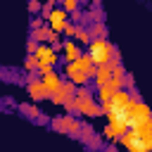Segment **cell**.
<instances>
[{
	"instance_id": "obj_28",
	"label": "cell",
	"mask_w": 152,
	"mask_h": 152,
	"mask_svg": "<svg viewBox=\"0 0 152 152\" xmlns=\"http://www.w3.org/2000/svg\"><path fill=\"white\" fill-rule=\"evenodd\" d=\"M93 2H95V5H100V2H102V0H93Z\"/></svg>"
},
{
	"instance_id": "obj_3",
	"label": "cell",
	"mask_w": 152,
	"mask_h": 152,
	"mask_svg": "<svg viewBox=\"0 0 152 152\" xmlns=\"http://www.w3.org/2000/svg\"><path fill=\"white\" fill-rule=\"evenodd\" d=\"M74 104H76V114H83V116H90V119L104 116L102 104L95 100V95H74Z\"/></svg>"
},
{
	"instance_id": "obj_12",
	"label": "cell",
	"mask_w": 152,
	"mask_h": 152,
	"mask_svg": "<svg viewBox=\"0 0 152 152\" xmlns=\"http://www.w3.org/2000/svg\"><path fill=\"white\" fill-rule=\"evenodd\" d=\"M81 52H83V50H81V45H78L74 38H69V40H64V43H62L59 59H64V62H74V59H76Z\"/></svg>"
},
{
	"instance_id": "obj_18",
	"label": "cell",
	"mask_w": 152,
	"mask_h": 152,
	"mask_svg": "<svg viewBox=\"0 0 152 152\" xmlns=\"http://www.w3.org/2000/svg\"><path fill=\"white\" fill-rule=\"evenodd\" d=\"M19 112H24L28 119H36V121H38V116H43L38 104H19Z\"/></svg>"
},
{
	"instance_id": "obj_8",
	"label": "cell",
	"mask_w": 152,
	"mask_h": 152,
	"mask_svg": "<svg viewBox=\"0 0 152 152\" xmlns=\"http://www.w3.org/2000/svg\"><path fill=\"white\" fill-rule=\"evenodd\" d=\"M62 76H64L66 81H71L74 86H88V83H90V78H88L83 71H78L71 62H64V71H62Z\"/></svg>"
},
{
	"instance_id": "obj_27",
	"label": "cell",
	"mask_w": 152,
	"mask_h": 152,
	"mask_svg": "<svg viewBox=\"0 0 152 152\" xmlns=\"http://www.w3.org/2000/svg\"><path fill=\"white\" fill-rule=\"evenodd\" d=\"M43 24H45V19H43V17H36V19L31 21V28H40Z\"/></svg>"
},
{
	"instance_id": "obj_14",
	"label": "cell",
	"mask_w": 152,
	"mask_h": 152,
	"mask_svg": "<svg viewBox=\"0 0 152 152\" xmlns=\"http://www.w3.org/2000/svg\"><path fill=\"white\" fill-rule=\"evenodd\" d=\"M124 133H126V128H121V126H116V124H109V121H107V126L102 128V140H107V142H116Z\"/></svg>"
},
{
	"instance_id": "obj_11",
	"label": "cell",
	"mask_w": 152,
	"mask_h": 152,
	"mask_svg": "<svg viewBox=\"0 0 152 152\" xmlns=\"http://www.w3.org/2000/svg\"><path fill=\"white\" fill-rule=\"evenodd\" d=\"M71 64H74L78 71H83L88 78H93V76H95V69H97V66L93 64V57H90L88 52H81V55H78V57L71 62Z\"/></svg>"
},
{
	"instance_id": "obj_5",
	"label": "cell",
	"mask_w": 152,
	"mask_h": 152,
	"mask_svg": "<svg viewBox=\"0 0 152 152\" xmlns=\"http://www.w3.org/2000/svg\"><path fill=\"white\" fill-rule=\"evenodd\" d=\"M36 57H38V62L40 64H48V66H57V62H59V52H55L52 50V45L50 43H38V48H36V52H33Z\"/></svg>"
},
{
	"instance_id": "obj_7",
	"label": "cell",
	"mask_w": 152,
	"mask_h": 152,
	"mask_svg": "<svg viewBox=\"0 0 152 152\" xmlns=\"http://www.w3.org/2000/svg\"><path fill=\"white\" fill-rule=\"evenodd\" d=\"M66 21H69V12H64L59 5H57L55 10H50V14H48V19H45V24H48L55 33H62V28L66 26Z\"/></svg>"
},
{
	"instance_id": "obj_22",
	"label": "cell",
	"mask_w": 152,
	"mask_h": 152,
	"mask_svg": "<svg viewBox=\"0 0 152 152\" xmlns=\"http://www.w3.org/2000/svg\"><path fill=\"white\" fill-rule=\"evenodd\" d=\"M59 7L64 10V12H74V10H78V0H59Z\"/></svg>"
},
{
	"instance_id": "obj_26",
	"label": "cell",
	"mask_w": 152,
	"mask_h": 152,
	"mask_svg": "<svg viewBox=\"0 0 152 152\" xmlns=\"http://www.w3.org/2000/svg\"><path fill=\"white\" fill-rule=\"evenodd\" d=\"M36 48H38V43H36L33 38H28V43H26V52H28V55H33V52H36Z\"/></svg>"
},
{
	"instance_id": "obj_1",
	"label": "cell",
	"mask_w": 152,
	"mask_h": 152,
	"mask_svg": "<svg viewBox=\"0 0 152 152\" xmlns=\"http://www.w3.org/2000/svg\"><path fill=\"white\" fill-rule=\"evenodd\" d=\"M126 152H152V116L133 128H128L116 140Z\"/></svg>"
},
{
	"instance_id": "obj_16",
	"label": "cell",
	"mask_w": 152,
	"mask_h": 152,
	"mask_svg": "<svg viewBox=\"0 0 152 152\" xmlns=\"http://www.w3.org/2000/svg\"><path fill=\"white\" fill-rule=\"evenodd\" d=\"M107 24L104 21H93L90 24V38H107Z\"/></svg>"
},
{
	"instance_id": "obj_15",
	"label": "cell",
	"mask_w": 152,
	"mask_h": 152,
	"mask_svg": "<svg viewBox=\"0 0 152 152\" xmlns=\"http://www.w3.org/2000/svg\"><path fill=\"white\" fill-rule=\"evenodd\" d=\"M90 81L95 83V90H97V88H102L104 83H109V81H112V66H97V69H95V76H93Z\"/></svg>"
},
{
	"instance_id": "obj_29",
	"label": "cell",
	"mask_w": 152,
	"mask_h": 152,
	"mask_svg": "<svg viewBox=\"0 0 152 152\" xmlns=\"http://www.w3.org/2000/svg\"><path fill=\"white\" fill-rule=\"evenodd\" d=\"M109 152H116V150H114V147H112V150H109Z\"/></svg>"
},
{
	"instance_id": "obj_19",
	"label": "cell",
	"mask_w": 152,
	"mask_h": 152,
	"mask_svg": "<svg viewBox=\"0 0 152 152\" xmlns=\"http://www.w3.org/2000/svg\"><path fill=\"white\" fill-rule=\"evenodd\" d=\"M76 138H78V140H81V142H86V145H88V142H90V140H93V138H95V131H93V126H88V124H83V126H81V131H78V135H76Z\"/></svg>"
},
{
	"instance_id": "obj_9",
	"label": "cell",
	"mask_w": 152,
	"mask_h": 152,
	"mask_svg": "<svg viewBox=\"0 0 152 152\" xmlns=\"http://www.w3.org/2000/svg\"><path fill=\"white\" fill-rule=\"evenodd\" d=\"M26 90H28V95H31V100L33 102H43V100H50V90L43 86V81L40 78H36V81H28L26 83Z\"/></svg>"
},
{
	"instance_id": "obj_25",
	"label": "cell",
	"mask_w": 152,
	"mask_h": 152,
	"mask_svg": "<svg viewBox=\"0 0 152 152\" xmlns=\"http://www.w3.org/2000/svg\"><path fill=\"white\" fill-rule=\"evenodd\" d=\"M100 145H102V138H100V135H95V138L88 142V147H90V150H100Z\"/></svg>"
},
{
	"instance_id": "obj_24",
	"label": "cell",
	"mask_w": 152,
	"mask_h": 152,
	"mask_svg": "<svg viewBox=\"0 0 152 152\" xmlns=\"http://www.w3.org/2000/svg\"><path fill=\"white\" fill-rule=\"evenodd\" d=\"M40 7H43V2H40V0H31V2H28V12H31V14L40 12Z\"/></svg>"
},
{
	"instance_id": "obj_21",
	"label": "cell",
	"mask_w": 152,
	"mask_h": 152,
	"mask_svg": "<svg viewBox=\"0 0 152 152\" xmlns=\"http://www.w3.org/2000/svg\"><path fill=\"white\" fill-rule=\"evenodd\" d=\"M109 66H112V78H124V76H126V69H124L121 62H114V64H109Z\"/></svg>"
},
{
	"instance_id": "obj_30",
	"label": "cell",
	"mask_w": 152,
	"mask_h": 152,
	"mask_svg": "<svg viewBox=\"0 0 152 152\" xmlns=\"http://www.w3.org/2000/svg\"><path fill=\"white\" fill-rule=\"evenodd\" d=\"M78 2H81V0H78Z\"/></svg>"
},
{
	"instance_id": "obj_10",
	"label": "cell",
	"mask_w": 152,
	"mask_h": 152,
	"mask_svg": "<svg viewBox=\"0 0 152 152\" xmlns=\"http://www.w3.org/2000/svg\"><path fill=\"white\" fill-rule=\"evenodd\" d=\"M31 38H33L36 43H50V45H52L57 38H62V33H55L48 24H43L40 28H31Z\"/></svg>"
},
{
	"instance_id": "obj_23",
	"label": "cell",
	"mask_w": 152,
	"mask_h": 152,
	"mask_svg": "<svg viewBox=\"0 0 152 152\" xmlns=\"http://www.w3.org/2000/svg\"><path fill=\"white\" fill-rule=\"evenodd\" d=\"M74 33H76V24L74 21H66V26L62 28V36L64 38H74Z\"/></svg>"
},
{
	"instance_id": "obj_2",
	"label": "cell",
	"mask_w": 152,
	"mask_h": 152,
	"mask_svg": "<svg viewBox=\"0 0 152 152\" xmlns=\"http://www.w3.org/2000/svg\"><path fill=\"white\" fill-rule=\"evenodd\" d=\"M86 48H88V55L93 57V64L95 66H109L114 62H121L119 50L107 38H90V43Z\"/></svg>"
},
{
	"instance_id": "obj_17",
	"label": "cell",
	"mask_w": 152,
	"mask_h": 152,
	"mask_svg": "<svg viewBox=\"0 0 152 152\" xmlns=\"http://www.w3.org/2000/svg\"><path fill=\"white\" fill-rule=\"evenodd\" d=\"M74 40H76L78 45H88V43H90V31H88V28H83L81 24H76V33H74Z\"/></svg>"
},
{
	"instance_id": "obj_20",
	"label": "cell",
	"mask_w": 152,
	"mask_h": 152,
	"mask_svg": "<svg viewBox=\"0 0 152 152\" xmlns=\"http://www.w3.org/2000/svg\"><path fill=\"white\" fill-rule=\"evenodd\" d=\"M24 69H26V71H38V57H36V55H26Z\"/></svg>"
},
{
	"instance_id": "obj_6",
	"label": "cell",
	"mask_w": 152,
	"mask_h": 152,
	"mask_svg": "<svg viewBox=\"0 0 152 152\" xmlns=\"http://www.w3.org/2000/svg\"><path fill=\"white\" fill-rule=\"evenodd\" d=\"M74 95H76V86H74L71 81H66V78H64V81H62V86L50 95V102H52V104H62V107H64V102H69Z\"/></svg>"
},
{
	"instance_id": "obj_13",
	"label": "cell",
	"mask_w": 152,
	"mask_h": 152,
	"mask_svg": "<svg viewBox=\"0 0 152 152\" xmlns=\"http://www.w3.org/2000/svg\"><path fill=\"white\" fill-rule=\"evenodd\" d=\"M40 81H43V86L50 90V93H55L59 86H62V74H57L55 69H50V71H45V74H40Z\"/></svg>"
},
{
	"instance_id": "obj_4",
	"label": "cell",
	"mask_w": 152,
	"mask_h": 152,
	"mask_svg": "<svg viewBox=\"0 0 152 152\" xmlns=\"http://www.w3.org/2000/svg\"><path fill=\"white\" fill-rule=\"evenodd\" d=\"M50 126H52L57 133H64V135H71V138H76L83 124H81L76 116H71V114H64V116H57V119H52V121H50Z\"/></svg>"
}]
</instances>
